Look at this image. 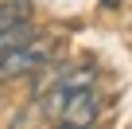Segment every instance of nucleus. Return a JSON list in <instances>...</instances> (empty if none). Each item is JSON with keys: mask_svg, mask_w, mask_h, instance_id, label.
<instances>
[{"mask_svg": "<svg viewBox=\"0 0 132 129\" xmlns=\"http://www.w3.org/2000/svg\"><path fill=\"white\" fill-rule=\"evenodd\" d=\"M54 35H31V39H23L20 47H12V51H4L0 55V82H12V78H23V74H35V71H43L47 63L54 59Z\"/></svg>", "mask_w": 132, "mask_h": 129, "instance_id": "nucleus-2", "label": "nucleus"}, {"mask_svg": "<svg viewBox=\"0 0 132 129\" xmlns=\"http://www.w3.org/2000/svg\"><path fill=\"white\" fill-rule=\"evenodd\" d=\"M31 16H35V8L27 0H4V4H0V31H8L16 24H27Z\"/></svg>", "mask_w": 132, "mask_h": 129, "instance_id": "nucleus-3", "label": "nucleus"}, {"mask_svg": "<svg viewBox=\"0 0 132 129\" xmlns=\"http://www.w3.org/2000/svg\"><path fill=\"white\" fill-rule=\"evenodd\" d=\"M47 113L54 121H62V125H89V121H97V94L86 82L70 78V82H62V86L51 90Z\"/></svg>", "mask_w": 132, "mask_h": 129, "instance_id": "nucleus-1", "label": "nucleus"}]
</instances>
